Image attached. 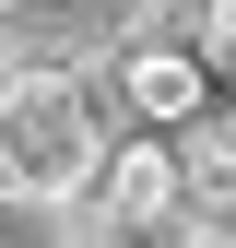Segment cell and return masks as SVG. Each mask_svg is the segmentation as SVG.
I'll return each mask as SVG.
<instances>
[{
	"label": "cell",
	"instance_id": "obj_5",
	"mask_svg": "<svg viewBox=\"0 0 236 248\" xmlns=\"http://www.w3.org/2000/svg\"><path fill=\"white\" fill-rule=\"evenodd\" d=\"M0 248H83V201H47V189H0Z\"/></svg>",
	"mask_w": 236,
	"mask_h": 248
},
{
	"label": "cell",
	"instance_id": "obj_9",
	"mask_svg": "<svg viewBox=\"0 0 236 248\" xmlns=\"http://www.w3.org/2000/svg\"><path fill=\"white\" fill-rule=\"evenodd\" d=\"M224 130H236V83H224Z\"/></svg>",
	"mask_w": 236,
	"mask_h": 248
},
{
	"label": "cell",
	"instance_id": "obj_2",
	"mask_svg": "<svg viewBox=\"0 0 236 248\" xmlns=\"http://www.w3.org/2000/svg\"><path fill=\"white\" fill-rule=\"evenodd\" d=\"M83 225L95 236H130V248H154L189 225V189H177V130H142V142H106L95 154V177H83Z\"/></svg>",
	"mask_w": 236,
	"mask_h": 248
},
{
	"label": "cell",
	"instance_id": "obj_1",
	"mask_svg": "<svg viewBox=\"0 0 236 248\" xmlns=\"http://www.w3.org/2000/svg\"><path fill=\"white\" fill-rule=\"evenodd\" d=\"M106 154V118H95V83L59 71V59H0V177L12 189H47L71 201Z\"/></svg>",
	"mask_w": 236,
	"mask_h": 248
},
{
	"label": "cell",
	"instance_id": "obj_7",
	"mask_svg": "<svg viewBox=\"0 0 236 248\" xmlns=\"http://www.w3.org/2000/svg\"><path fill=\"white\" fill-rule=\"evenodd\" d=\"M189 12H201V0H130V36H142V24H165V36H189Z\"/></svg>",
	"mask_w": 236,
	"mask_h": 248
},
{
	"label": "cell",
	"instance_id": "obj_4",
	"mask_svg": "<svg viewBox=\"0 0 236 248\" xmlns=\"http://www.w3.org/2000/svg\"><path fill=\"white\" fill-rule=\"evenodd\" d=\"M177 189H189V225H236V130L224 118L177 130Z\"/></svg>",
	"mask_w": 236,
	"mask_h": 248
},
{
	"label": "cell",
	"instance_id": "obj_8",
	"mask_svg": "<svg viewBox=\"0 0 236 248\" xmlns=\"http://www.w3.org/2000/svg\"><path fill=\"white\" fill-rule=\"evenodd\" d=\"M154 248H236V225H177V236H154Z\"/></svg>",
	"mask_w": 236,
	"mask_h": 248
},
{
	"label": "cell",
	"instance_id": "obj_10",
	"mask_svg": "<svg viewBox=\"0 0 236 248\" xmlns=\"http://www.w3.org/2000/svg\"><path fill=\"white\" fill-rule=\"evenodd\" d=\"M0 59H12V47H0Z\"/></svg>",
	"mask_w": 236,
	"mask_h": 248
},
{
	"label": "cell",
	"instance_id": "obj_6",
	"mask_svg": "<svg viewBox=\"0 0 236 248\" xmlns=\"http://www.w3.org/2000/svg\"><path fill=\"white\" fill-rule=\"evenodd\" d=\"M189 47H201L213 83H236V0H201V12H189Z\"/></svg>",
	"mask_w": 236,
	"mask_h": 248
},
{
	"label": "cell",
	"instance_id": "obj_3",
	"mask_svg": "<svg viewBox=\"0 0 236 248\" xmlns=\"http://www.w3.org/2000/svg\"><path fill=\"white\" fill-rule=\"evenodd\" d=\"M118 95L142 107V130H189L201 95H213V71H201L189 36H165V24H142L130 47H118Z\"/></svg>",
	"mask_w": 236,
	"mask_h": 248
}]
</instances>
